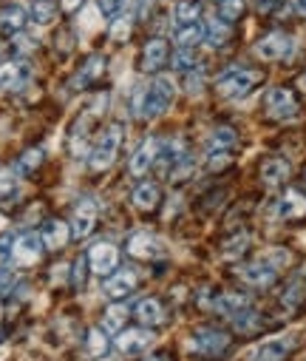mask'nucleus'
Listing matches in <instances>:
<instances>
[{
	"label": "nucleus",
	"instance_id": "obj_1",
	"mask_svg": "<svg viewBox=\"0 0 306 361\" xmlns=\"http://www.w3.org/2000/svg\"><path fill=\"white\" fill-rule=\"evenodd\" d=\"M108 109V94H96L88 100V106L79 111V117L74 120L71 131H68V151L79 159L85 157V148L91 142V134H94V126L102 120V114H106Z\"/></svg>",
	"mask_w": 306,
	"mask_h": 361
},
{
	"label": "nucleus",
	"instance_id": "obj_2",
	"mask_svg": "<svg viewBox=\"0 0 306 361\" xmlns=\"http://www.w3.org/2000/svg\"><path fill=\"white\" fill-rule=\"evenodd\" d=\"M173 94H176V82L170 77H156L136 94V103H134L136 117H142V120L162 117L167 111V106L173 103Z\"/></svg>",
	"mask_w": 306,
	"mask_h": 361
},
{
	"label": "nucleus",
	"instance_id": "obj_3",
	"mask_svg": "<svg viewBox=\"0 0 306 361\" xmlns=\"http://www.w3.org/2000/svg\"><path fill=\"white\" fill-rule=\"evenodd\" d=\"M122 148V126L120 123H111L102 128V134L96 137V145L91 148L88 154V168L94 173H102V171H108L114 162H117V154Z\"/></svg>",
	"mask_w": 306,
	"mask_h": 361
},
{
	"label": "nucleus",
	"instance_id": "obj_4",
	"mask_svg": "<svg viewBox=\"0 0 306 361\" xmlns=\"http://www.w3.org/2000/svg\"><path fill=\"white\" fill-rule=\"evenodd\" d=\"M261 80H264L261 71L247 68V66H233V68H227V71L219 74L216 92H219L222 97H227V100H241V97H247V94L253 92V88H255Z\"/></svg>",
	"mask_w": 306,
	"mask_h": 361
},
{
	"label": "nucleus",
	"instance_id": "obj_5",
	"mask_svg": "<svg viewBox=\"0 0 306 361\" xmlns=\"http://www.w3.org/2000/svg\"><path fill=\"white\" fill-rule=\"evenodd\" d=\"M298 100L295 94L289 92V88H272V92H267L264 97V114L275 123H289L298 117Z\"/></svg>",
	"mask_w": 306,
	"mask_h": 361
},
{
	"label": "nucleus",
	"instance_id": "obj_6",
	"mask_svg": "<svg viewBox=\"0 0 306 361\" xmlns=\"http://www.w3.org/2000/svg\"><path fill=\"white\" fill-rule=\"evenodd\" d=\"M230 347V336L224 330H216V327H198L193 336H190V350H196L198 355H222L224 350Z\"/></svg>",
	"mask_w": 306,
	"mask_h": 361
},
{
	"label": "nucleus",
	"instance_id": "obj_7",
	"mask_svg": "<svg viewBox=\"0 0 306 361\" xmlns=\"http://www.w3.org/2000/svg\"><path fill=\"white\" fill-rule=\"evenodd\" d=\"M162 145H165L162 137H148V140L134 151V157H131V162H128V171H131L134 176H145V173L159 162Z\"/></svg>",
	"mask_w": 306,
	"mask_h": 361
},
{
	"label": "nucleus",
	"instance_id": "obj_8",
	"mask_svg": "<svg viewBox=\"0 0 306 361\" xmlns=\"http://www.w3.org/2000/svg\"><path fill=\"white\" fill-rule=\"evenodd\" d=\"M238 279L253 285V288H269L278 279V267L269 259H255L238 267Z\"/></svg>",
	"mask_w": 306,
	"mask_h": 361
},
{
	"label": "nucleus",
	"instance_id": "obj_9",
	"mask_svg": "<svg viewBox=\"0 0 306 361\" xmlns=\"http://www.w3.org/2000/svg\"><path fill=\"white\" fill-rule=\"evenodd\" d=\"M292 37L289 35H283V32H269L267 37H261L258 43H255V54L261 57V60H267V63H272V60H286L289 54H292Z\"/></svg>",
	"mask_w": 306,
	"mask_h": 361
},
{
	"label": "nucleus",
	"instance_id": "obj_10",
	"mask_svg": "<svg viewBox=\"0 0 306 361\" xmlns=\"http://www.w3.org/2000/svg\"><path fill=\"white\" fill-rule=\"evenodd\" d=\"M117 264H120V250L111 242L91 245V250H88V267L94 270V274L108 276V274H114V270H117Z\"/></svg>",
	"mask_w": 306,
	"mask_h": 361
},
{
	"label": "nucleus",
	"instance_id": "obj_11",
	"mask_svg": "<svg viewBox=\"0 0 306 361\" xmlns=\"http://www.w3.org/2000/svg\"><path fill=\"white\" fill-rule=\"evenodd\" d=\"M29 77H32V66L23 57L0 63V88L4 92H18V88L29 82Z\"/></svg>",
	"mask_w": 306,
	"mask_h": 361
},
{
	"label": "nucleus",
	"instance_id": "obj_12",
	"mask_svg": "<svg viewBox=\"0 0 306 361\" xmlns=\"http://www.w3.org/2000/svg\"><path fill=\"white\" fill-rule=\"evenodd\" d=\"M106 68H108V60L102 57V54H91V57H85L82 66H79V71H77L74 80H71V88H74V92L91 88L102 74H106Z\"/></svg>",
	"mask_w": 306,
	"mask_h": 361
},
{
	"label": "nucleus",
	"instance_id": "obj_13",
	"mask_svg": "<svg viewBox=\"0 0 306 361\" xmlns=\"http://www.w3.org/2000/svg\"><path fill=\"white\" fill-rule=\"evenodd\" d=\"M40 256H43V239H40V233H23V236L15 239L12 259H15L18 264L32 267V264L40 262Z\"/></svg>",
	"mask_w": 306,
	"mask_h": 361
},
{
	"label": "nucleus",
	"instance_id": "obj_14",
	"mask_svg": "<svg viewBox=\"0 0 306 361\" xmlns=\"http://www.w3.org/2000/svg\"><path fill=\"white\" fill-rule=\"evenodd\" d=\"M136 282H139V276H136V270L134 267H120V270H114V274L106 279V296L108 299H122V296H128L134 288H136Z\"/></svg>",
	"mask_w": 306,
	"mask_h": 361
},
{
	"label": "nucleus",
	"instance_id": "obj_15",
	"mask_svg": "<svg viewBox=\"0 0 306 361\" xmlns=\"http://www.w3.org/2000/svg\"><path fill=\"white\" fill-rule=\"evenodd\" d=\"M40 239H43V247L46 250H63L68 245L71 236V225H65L63 219H46L40 225Z\"/></svg>",
	"mask_w": 306,
	"mask_h": 361
},
{
	"label": "nucleus",
	"instance_id": "obj_16",
	"mask_svg": "<svg viewBox=\"0 0 306 361\" xmlns=\"http://www.w3.org/2000/svg\"><path fill=\"white\" fill-rule=\"evenodd\" d=\"M128 253L134 259H145V262L148 259H159L162 256V242L148 231H136V233L128 236Z\"/></svg>",
	"mask_w": 306,
	"mask_h": 361
},
{
	"label": "nucleus",
	"instance_id": "obj_17",
	"mask_svg": "<svg viewBox=\"0 0 306 361\" xmlns=\"http://www.w3.org/2000/svg\"><path fill=\"white\" fill-rule=\"evenodd\" d=\"M151 344H153V333H151L148 327H131V330H122L120 338H117V350L125 353V355L145 353Z\"/></svg>",
	"mask_w": 306,
	"mask_h": 361
},
{
	"label": "nucleus",
	"instance_id": "obj_18",
	"mask_svg": "<svg viewBox=\"0 0 306 361\" xmlns=\"http://www.w3.org/2000/svg\"><path fill=\"white\" fill-rule=\"evenodd\" d=\"M94 228H96V205H94V200H82V202L74 208L71 236H74V239H85V236H91Z\"/></svg>",
	"mask_w": 306,
	"mask_h": 361
},
{
	"label": "nucleus",
	"instance_id": "obj_19",
	"mask_svg": "<svg viewBox=\"0 0 306 361\" xmlns=\"http://www.w3.org/2000/svg\"><path fill=\"white\" fill-rule=\"evenodd\" d=\"M275 214H278L281 219H289V222L303 219V216H306V197H303L298 188L283 191L281 200L275 202Z\"/></svg>",
	"mask_w": 306,
	"mask_h": 361
},
{
	"label": "nucleus",
	"instance_id": "obj_20",
	"mask_svg": "<svg viewBox=\"0 0 306 361\" xmlns=\"http://www.w3.org/2000/svg\"><path fill=\"white\" fill-rule=\"evenodd\" d=\"M165 63H167V43H165L162 37L148 40L145 49H142V57H139V68L148 71V74H153V71H159Z\"/></svg>",
	"mask_w": 306,
	"mask_h": 361
},
{
	"label": "nucleus",
	"instance_id": "obj_21",
	"mask_svg": "<svg viewBox=\"0 0 306 361\" xmlns=\"http://www.w3.org/2000/svg\"><path fill=\"white\" fill-rule=\"evenodd\" d=\"M286 176H289V162L283 157H267L264 165H261V183L267 188H278L286 183Z\"/></svg>",
	"mask_w": 306,
	"mask_h": 361
},
{
	"label": "nucleus",
	"instance_id": "obj_22",
	"mask_svg": "<svg viewBox=\"0 0 306 361\" xmlns=\"http://www.w3.org/2000/svg\"><path fill=\"white\" fill-rule=\"evenodd\" d=\"M26 23H29V15H26L23 6L9 4V6L0 9V32L4 35H23Z\"/></svg>",
	"mask_w": 306,
	"mask_h": 361
},
{
	"label": "nucleus",
	"instance_id": "obj_23",
	"mask_svg": "<svg viewBox=\"0 0 306 361\" xmlns=\"http://www.w3.org/2000/svg\"><path fill=\"white\" fill-rule=\"evenodd\" d=\"M230 37H233L230 20H224V18H210L208 23H204V40H208L210 49H222Z\"/></svg>",
	"mask_w": 306,
	"mask_h": 361
},
{
	"label": "nucleus",
	"instance_id": "obj_24",
	"mask_svg": "<svg viewBox=\"0 0 306 361\" xmlns=\"http://www.w3.org/2000/svg\"><path fill=\"white\" fill-rule=\"evenodd\" d=\"M82 350H85V355H88V358H102V355H108V350H111L108 333L102 330V327H91V330H85Z\"/></svg>",
	"mask_w": 306,
	"mask_h": 361
},
{
	"label": "nucleus",
	"instance_id": "obj_25",
	"mask_svg": "<svg viewBox=\"0 0 306 361\" xmlns=\"http://www.w3.org/2000/svg\"><path fill=\"white\" fill-rule=\"evenodd\" d=\"M204 40V23H179L173 29V43L179 49H196L198 43Z\"/></svg>",
	"mask_w": 306,
	"mask_h": 361
},
{
	"label": "nucleus",
	"instance_id": "obj_26",
	"mask_svg": "<svg viewBox=\"0 0 306 361\" xmlns=\"http://www.w3.org/2000/svg\"><path fill=\"white\" fill-rule=\"evenodd\" d=\"M295 347L292 338H275V341H264L255 353H253V361H281L283 355H289Z\"/></svg>",
	"mask_w": 306,
	"mask_h": 361
},
{
	"label": "nucleus",
	"instance_id": "obj_27",
	"mask_svg": "<svg viewBox=\"0 0 306 361\" xmlns=\"http://www.w3.org/2000/svg\"><path fill=\"white\" fill-rule=\"evenodd\" d=\"M134 313H136V319H139L145 327H156V324L165 322V307H162V302L153 299V296L136 302V310H134Z\"/></svg>",
	"mask_w": 306,
	"mask_h": 361
},
{
	"label": "nucleus",
	"instance_id": "obj_28",
	"mask_svg": "<svg viewBox=\"0 0 306 361\" xmlns=\"http://www.w3.org/2000/svg\"><path fill=\"white\" fill-rule=\"evenodd\" d=\"M131 200H134V205H136L139 211H153V208H159L162 191H159L156 183H139V185L134 188Z\"/></svg>",
	"mask_w": 306,
	"mask_h": 361
},
{
	"label": "nucleus",
	"instance_id": "obj_29",
	"mask_svg": "<svg viewBox=\"0 0 306 361\" xmlns=\"http://www.w3.org/2000/svg\"><path fill=\"white\" fill-rule=\"evenodd\" d=\"M238 145V134L230 126H219L210 137H208V148L210 151H233Z\"/></svg>",
	"mask_w": 306,
	"mask_h": 361
},
{
	"label": "nucleus",
	"instance_id": "obj_30",
	"mask_svg": "<svg viewBox=\"0 0 306 361\" xmlns=\"http://www.w3.org/2000/svg\"><path fill=\"white\" fill-rule=\"evenodd\" d=\"M250 307V296H244V293H222L219 299H216V310L219 313H224V316H236V313H241V310H247Z\"/></svg>",
	"mask_w": 306,
	"mask_h": 361
},
{
	"label": "nucleus",
	"instance_id": "obj_31",
	"mask_svg": "<svg viewBox=\"0 0 306 361\" xmlns=\"http://www.w3.org/2000/svg\"><path fill=\"white\" fill-rule=\"evenodd\" d=\"M303 299H306V285H303L300 279H292V282L283 288V293H281V305H283L286 310L300 307V305H303Z\"/></svg>",
	"mask_w": 306,
	"mask_h": 361
},
{
	"label": "nucleus",
	"instance_id": "obj_32",
	"mask_svg": "<svg viewBox=\"0 0 306 361\" xmlns=\"http://www.w3.org/2000/svg\"><path fill=\"white\" fill-rule=\"evenodd\" d=\"M261 324H264V322H261V316H258L255 310H250V307L233 316V327H236L238 333H244V336L258 333V330H261Z\"/></svg>",
	"mask_w": 306,
	"mask_h": 361
},
{
	"label": "nucleus",
	"instance_id": "obj_33",
	"mask_svg": "<svg viewBox=\"0 0 306 361\" xmlns=\"http://www.w3.org/2000/svg\"><path fill=\"white\" fill-rule=\"evenodd\" d=\"M125 316H128V305H111V307L106 310V316H102V330H106V333L122 330Z\"/></svg>",
	"mask_w": 306,
	"mask_h": 361
},
{
	"label": "nucleus",
	"instance_id": "obj_34",
	"mask_svg": "<svg viewBox=\"0 0 306 361\" xmlns=\"http://www.w3.org/2000/svg\"><path fill=\"white\" fill-rule=\"evenodd\" d=\"M43 148H29V151H23L20 157H18V162H15V171L18 173H32V171H37L40 165H43Z\"/></svg>",
	"mask_w": 306,
	"mask_h": 361
},
{
	"label": "nucleus",
	"instance_id": "obj_35",
	"mask_svg": "<svg viewBox=\"0 0 306 361\" xmlns=\"http://www.w3.org/2000/svg\"><path fill=\"white\" fill-rule=\"evenodd\" d=\"M250 247V233H236V236H230L224 245H222V256L224 259H238V256H244V250Z\"/></svg>",
	"mask_w": 306,
	"mask_h": 361
},
{
	"label": "nucleus",
	"instance_id": "obj_36",
	"mask_svg": "<svg viewBox=\"0 0 306 361\" xmlns=\"http://www.w3.org/2000/svg\"><path fill=\"white\" fill-rule=\"evenodd\" d=\"M173 68H176L179 74H190L193 68H198V54H196V49H176V54H173Z\"/></svg>",
	"mask_w": 306,
	"mask_h": 361
},
{
	"label": "nucleus",
	"instance_id": "obj_37",
	"mask_svg": "<svg viewBox=\"0 0 306 361\" xmlns=\"http://www.w3.org/2000/svg\"><path fill=\"white\" fill-rule=\"evenodd\" d=\"M54 15H57V6L51 4V0H34V6H32V20L34 23L49 26V23H54Z\"/></svg>",
	"mask_w": 306,
	"mask_h": 361
},
{
	"label": "nucleus",
	"instance_id": "obj_38",
	"mask_svg": "<svg viewBox=\"0 0 306 361\" xmlns=\"http://www.w3.org/2000/svg\"><path fill=\"white\" fill-rule=\"evenodd\" d=\"M131 32H134V15H131V12L117 15V20L111 23V40L122 43V40H128V37H131Z\"/></svg>",
	"mask_w": 306,
	"mask_h": 361
},
{
	"label": "nucleus",
	"instance_id": "obj_39",
	"mask_svg": "<svg viewBox=\"0 0 306 361\" xmlns=\"http://www.w3.org/2000/svg\"><path fill=\"white\" fill-rule=\"evenodd\" d=\"M198 4H193V0H179V4L173 6V18L176 23H196L198 20Z\"/></svg>",
	"mask_w": 306,
	"mask_h": 361
},
{
	"label": "nucleus",
	"instance_id": "obj_40",
	"mask_svg": "<svg viewBox=\"0 0 306 361\" xmlns=\"http://www.w3.org/2000/svg\"><path fill=\"white\" fill-rule=\"evenodd\" d=\"M15 194H18V176L6 168H0V202L15 197Z\"/></svg>",
	"mask_w": 306,
	"mask_h": 361
},
{
	"label": "nucleus",
	"instance_id": "obj_41",
	"mask_svg": "<svg viewBox=\"0 0 306 361\" xmlns=\"http://www.w3.org/2000/svg\"><path fill=\"white\" fill-rule=\"evenodd\" d=\"M230 162H233L230 151H210L208 154V171H224V168H230Z\"/></svg>",
	"mask_w": 306,
	"mask_h": 361
},
{
	"label": "nucleus",
	"instance_id": "obj_42",
	"mask_svg": "<svg viewBox=\"0 0 306 361\" xmlns=\"http://www.w3.org/2000/svg\"><path fill=\"white\" fill-rule=\"evenodd\" d=\"M244 15V0H222V18L224 20H236Z\"/></svg>",
	"mask_w": 306,
	"mask_h": 361
},
{
	"label": "nucleus",
	"instance_id": "obj_43",
	"mask_svg": "<svg viewBox=\"0 0 306 361\" xmlns=\"http://www.w3.org/2000/svg\"><path fill=\"white\" fill-rule=\"evenodd\" d=\"M12 247H15V236H12V233L0 236V267H4V264L12 259Z\"/></svg>",
	"mask_w": 306,
	"mask_h": 361
},
{
	"label": "nucleus",
	"instance_id": "obj_44",
	"mask_svg": "<svg viewBox=\"0 0 306 361\" xmlns=\"http://www.w3.org/2000/svg\"><path fill=\"white\" fill-rule=\"evenodd\" d=\"M125 4H128V0H99V9L106 12L108 18H117V15H122Z\"/></svg>",
	"mask_w": 306,
	"mask_h": 361
},
{
	"label": "nucleus",
	"instance_id": "obj_45",
	"mask_svg": "<svg viewBox=\"0 0 306 361\" xmlns=\"http://www.w3.org/2000/svg\"><path fill=\"white\" fill-rule=\"evenodd\" d=\"M18 282L15 276V270H6V267H0V296H6L12 290V285Z\"/></svg>",
	"mask_w": 306,
	"mask_h": 361
},
{
	"label": "nucleus",
	"instance_id": "obj_46",
	"mask_svg": "<svg viewBox=\"0 0 306 361\" xmlns=\"http://www.w3.org/2000/svg\"><path fill=\"white\" fill-rule=\"evenodd\" d=\"M88 262H85V256H79L77 259V267H74V282H77V288H82L85 285V279H88Z\"/></svg>",
	"mask_w": 306,
	"mask_h": 361
},
{
	"label": "nucleus",
	"instance_id": "obj_47",
	"mask_svg": "<svg viewBox=\"0 0 306 361\" xmlns=\"http://www.w3.org/2000/svg\"><path fill=\"white\" fill-rule=\"evenodd\" d=\"M278 6H281V0H255V9H258L261 15H272Z\"/></svg>",
	"mask_w": 306,
	"mask_h": 361
},
{
	"label": "nucleus",
	"instance_id": "obj_48",
	"mask_svg": "<svg viewBox=\"0 0 306 361\" xmlns=\"http://www.w3.org/2000/svg\"><path fill=\"white\" fill-rule=\"evenodd\" d=\"M82 4H85V0H60V9H63L65 15H71V12H77Z\"/></svg>",
	"mask_w": 306,
	"mask_h": 361
},
{
	"label": "nucleus",
	"instance_id": "obj_49",
	"mask_svg": "<svg viewBox=\"0 0 306 361\" xmlns=\"http://www.w3.org/2000/svg\"><path fill=\"white\" fill-rule=\"evenodd\" d=\"M295 12L306 18V0H295Z\"/></svg>",
	"mask_w": 306,
	"mask_h": 361
},
{
	"label": "nucleus",
	"instance_id": "obj_50",
	"mask_svg": "<svg viewBox=\"0 0 306 361\" xmlns=\"http://www.w3.org/2000/svg\"><path fill=\"white\" fill-rule=\"evenodd\" d=\"M145 361H170V355H167V353H156V355H151V358H145Z\"/></svg>",
	"mask_w": 306,
	"mask_h": 361
},
{
	"label": "nucleus",
	"instance_id": "obj_51",
	"mask_svg": "<svg viewBox=\"0 0 306 361\" xmlns=\"http://www.w3.org/2000/svg\"><path fill=\"white\" fill-rule=\"evenodd\" d=\"M0 49H4V46H0Z\"/></svg>",
	"mask_w": 306,
	"mask_h": 361
}]
</instances>
